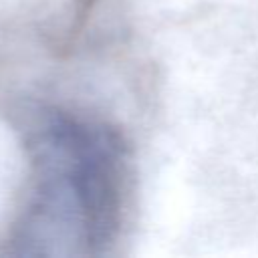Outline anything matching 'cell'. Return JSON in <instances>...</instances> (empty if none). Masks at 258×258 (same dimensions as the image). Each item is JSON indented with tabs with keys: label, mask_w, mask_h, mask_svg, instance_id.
Here are the masks:
<instances>
[{
	"label": "cell",
	"mask_w": 258,
	"mask_h": 258,
	"mask_svg": "<svg viewBox=\"0 0 258 258\" xmlns=\"http://www.w3.org/2000/svg\"><path fill=\"white\" fill-rule=\"evenodd\" d=\"M26 179L0 254L99 256L121 238L131 187L117 127L64 105L26 109Z\"/></svg>",
	"instance_id": "obj_1"
}]
</instances>
